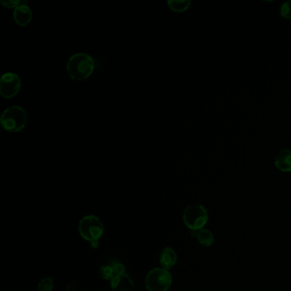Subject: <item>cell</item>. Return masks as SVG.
Here are the masks:
<instances>
[{"label":"cell","mask_w":291,"mask_h":291,"mask_svg":"<svg viewBox=\"0 0 291 291\" xmlns=\"http://www.w3.org/2000/svg\"><path fill=\"white\" fill-rule=\"evenodd\" d=\"M91 245H92V247L93 248H97V246H98V241H94V242H92V243H91Z\"/></svg>","instance_id":"19"},{"label":"cell","mask_w":291,"mask_h":291,"mask_svg":"<svg viewBox=\"0 0 291 291\" xmlns=\"http://www.w3.org/2000/svg\"><path fill=\"white\" fill-rule=\"evenodd\" d=\"M77 284H70L67 285V291H75L76 290Z\"/></svg>","instance_id":"18"},{"label":"cell","mask_w":291,"mask_h":291,"mask_svg":"<svg viewBox=\"0 0 291 291\" xmlns=\"http://www.w3.org/2000/svg\"><path fill=\"white\" fill-rule=\"evenodd\" d=\"M184 225L191 230L192 236L196 235L198 231L204 229L209 221V213L204 206L201 204L190 205L183 214Z\"/></svg>","instance_id":"3"},{"label":"cell","mask_w":291,"mask_h":291,"mask_svg":"<svg viewBox=\"0 0 291 291\" xmlns=\"http://www.w3.org/2000/svg\"><path fill=\"white\" fill-rule=\"evenodd\" d=\"M280 14L286 19H291V1H288L282 5L280 8Z\"/></svg>","instance_id":"15"},{"label":"cell","mask_w":291,"mask_h":291,"mask_svg":"<svg viewBox=\"0 0 291 291\" xmlns=\"http://www.w3.org/2000/svg\"><path fill=\"white\" fill-rule=\"evenodd\" d=\"M2 4L6 8H16L23 4H28V1H22V0H1Z\"/></svg>","instance_id":"16"},{"label":"cell","mask_w":291,"mask_h":291,"mask_svg":"<svg viewBox=\"0 0 291 291\" xmlns=\"http://www.w3.org/2000/svg\"><path fill=\"white\" fill-rule=\"evenodd\" d=\"M172 275L166 269L154 268L146 275V286L149 291H168L171 287Z\"/></svg>","instance_id":"5"},{"label":"cell","mask_w":291,"mask_h":291,"mask_svg":"<svg viewBox=\"0 0 291 291\" xmlns=\"http://www.w3.org/2000/svg\"><path fill=\"white\" fill-rule=\"evenodd\" d=\"M274 164L279 171L288 173L291 172V151L284 149L277 155Z\"/></svg>","instance_id":"9"},{"label":"cell","mask_w":291,"mask_h":291,"mask_svg":"<svg viewBox=\"0 0 291 291\" xmlns=\"http://www.w3.org/2000/svg\"><path fill=\"white\" fill-rule=\"evenodd\" d=\"M195 236L197 237L198 243L204 247H210L215 243V236L209 229L198 231Z\"/></svg>","instance_id":"11"},{"label":"cell","mask_w":291,"mask_h":291,"mask_svg":"<svg viewBox=\"0 0 291 291\" xmlns=\"http://www.w3.org/2000/svg\"><path fill=\"white\" fill-rule=\"evenodd\" d=\"M53 286L54 283L52 279L46 277L41 279L40 282L38 283L37 291H51L53 289Z\"/></svg>","instance_id":"14"},{"label":"cell","mask_w":291,"mask_h":291,"mask_svg":"<svg viewBox=\"0 0 291 291\" xmlns=\"http://www.w3.org/2000/svg\"><path fill=\"white\" fill-rule=\"evenodd\" d=\"M191 1L190 0H182V1H178V0H169L168 5L172 10H174L175 12H184L185 10L189 9L191 6Z\"/></svg>","instance_id":"12"},{"label":"cell","mask_w":291,"mask_h":291,"mask_svg":"<svg viewBox=\"0 0 291 291\" xmlns=\"http://www.w3.org/2000/svg\"><path fill=\"white\" fill-rule=\"evenodd\" d=\"M111 289L113 291H133L134 283L128 274H121L111 280Z\"/></svg>","instance_id":"8"},{"label":"cell","mask_w":291,"mask_h":291,"mask_svg":"<svg viewBox=\"0 0 291 291\" xmlns=\"http://www.w3.org/2000/svg\"><path fill=\"white\" fill-rule=\"evenodd\" d=\"M103 225L99 218L94 215H87L82 218L79 223V233L82 238L89 242L99 240L103 234Z\"/></svg>","instance_id":"4"},{"label":"cell","mask_w":291,"mask_h":291,"mask_svg":"<svg viewBox=\"0 0 291 291\" xmlns=\"http://www.w3.org/2000/svg\"><path fill=\"white\" fill-rule=\"evenodd\" d=\"M95 61L91 55L84 52L73 54L67 61L66 70L71 79L82 81L94 71Z\"/></svg>","instance_id":"1"},{"label":"cell","mask_w":291,"mask_h":291,"mask_svg":"<svg viewBox=\"0 0 291 291\" xmlns=\"http://www.w3.org/2000/svg\"><path fill=\"white\" fill-rule=\"evenodd\" d=\"M28 113L23 107L14 105L4 110L0 117L2 128L10 133L23 130L28 123Z\"/></svg>","instance_id":"2"},{"label":"cell","mask_w":291,"mask_h":291,"mask_svg":"<svg viewBox=\"0 0 291 291\" xmlns=\"http://www.w3.org/2000/svg\"><path fill=\"white\" fill-rule=\"evenodd\" d=\"M22 88V79L17 74L7 72L0 78V94L5 98H11L18 94Z\"/></svg>","instance_id":"6"},{"label":"cell","mask_w":291,"mask_h":291,"mask_svg":"<svg viewBox=\"0 0 291 291\" xmlns=\"http://www.w3.org/2000/svg\"><path fill=\"white\" fill-rule=\"evenodd\" d=\"M177 262V254L172 248H165L160 255V263L162 268L170 270Z\"/></svg>","instance_id":"10"},{"label":"cell","mask_w":291,"mask_h":291,"mask_svg":"<svg viewBox=\"0 0 291 291\" xmlns=\"http://www.w3.org/2000/svg\"><path fill=\"white\" fill-rule=\"evenodd\" d=\"M113 270L115 272V277L125 274V266L120 262H112L110 264Z\"/></svg>","instance_id":"17"},{"label":"cell","mask_w":291,"mask_h":291,"mask_svg":"<svg viewBox=\"0 0 291 291\" xmlns=\"http://www.w3.org/2000/svg\"><path fill=\"white\" fill-rule=\"evenodd\" d=\"M32 10L27 4L19 5L13 11L14 20L20 27H25L29 24L32 20Z\"/></svg>","instance_id":"7"},{"label":"cell","mask_w":291,"mask_h":291,"mask_svg":"<svg viewBox=\"0 0 291 291\" xmlns=\"http://www.w3.org/2000/svg\"><path fill=\"white\" fill-rule=\"evenodd\" d=\"M100 276L102 279L105 280H112L115 279V272L113 270L112 266L109 265V266H102L100 268Z\"/></svg>","instance_id":"13"}]
</instances>
